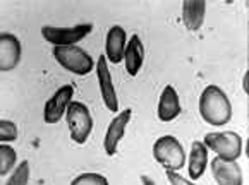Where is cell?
Segmentation results:
<instances>
[{"mask_svg": "<svg viewBox=\"0 0 249 185\" xmlns=\"http://www.w3.org/2000/svg\"><path fill=\"white\" fill-rule=\"evenodd\" d=\"M199 113L206 123L215 125V127L231 122L232 105L225 91L215 84L206 86L199 96Z\"/></svg>", "mask_w": 249, "mask_h": 185, "instance_id": "cell-1", "label": "cell"}, {"mask_svg": "<svg viewBox=\"0 0 249 185\" xmlns=\"http://www.w3.org/2000/svg\"><path fill=\"white\" fill-rule=\"evenodd\" d=\"M153 156L167 171L182 170V167L186 165L184 148L179 139H176L174 135H163L157 139L153 146Z\"/></svg>", "mask_w": 249, "mask_h": 185, "instance_id": "cell-2", "label": "cell"}, {"mask_svg": "<svg viewBox=\"0 0 249 185\" xmlns=\"http://www.w3.org/2000/svg\"><path fill=\"white\" fill-rule=\"evenodd\" d=\"M203 144L213 152H216L220 160L225 161H237L242 152V137L232 131L206 134Z\"/></svg>", "mask_w": 249, "mask_h": 185, "instance_id": "cell-3", "label": "cell"}, {"mask_svg": "<svg viewBox=\"0 0 249 185\" xmlns=\"http://www.w3.org/2000/svg\"><path fill=\"white\" fill-rule=\"evenodd\" d=\"M53 58L64 69L76 76H86L95 69L93 58L79 47H55Z\"/></svg>", "mask_w": 249, "mask_h": 185, "instance_id": "cell-4", "label": "cell"}, {"mask_svg": "<svg viewBox=\"0 0 249 185\" xmlns=\"http://www.w3.org/2000/svg\"><path fill=\"white\" fill-rule=\"evenodd\" d=\"M93 31V24L69 26V28H57V26H43L41 28V36L52 43L53 47H74L77 41L85 40Z\"/></svg>", "mask_w": 249, "mask_h": 185, "instance_id": "cell-5", "label": "cell"}, {"mask_svg": "<svg viewBox=\"0 0 249 185\" xmlns=\"http://www.w3.org/2000/svg\"><path fill=\"white\" fill-rule=\"evenodd\" d=\"M67 125H69L71 137L77 144H85L93 131V118L88 106L81 101H72L67 108Z\"/></svg>", "mask_w": 249, "mask_h": 185, "instance_id": "cell-6", "label": "cell"}, {"mask_svg": "<svg viewBox=\"0 0 249 185\" xmlns=\"http://www.w3.org/2000/svg\"><path fill=\"white\" fill-rule=\"evenodd\" d=\"M72 96H74V87L71 84L59 87L55 91V95L52 96L47 101L43 108V120L45 123H57L60 118L64 117V113H67V108L72 103Z\"/></svg>", "mask_w": 249, "mask_h": 185, "instance_id": "cell-7", "label": "cell"}, {"mask_svg": "<svg viewBox=\"0 0 249 185\" xmlns=\"http://www.w3.org/2000/svg\"><path fill=\"white\" fill-rule=\"evenodd\" d=\"M107 62L108 60H107L105 55L98 57V64H96V77H98L100 93H102V100H103V103H105L107 110H110V112H117L119 100H117L114 81H112V74H110L108 64H107Z\"/></svg>", "mask_w": 249, "mask_h": 185, "instance_id": "cell-8", "label": "cell"}, {"mask_svg": "<svg viewBox=\"0 0 249 185\" xmlns=\"http://www.w3.org/2000/svg\"><path fill=\"white\" fill-rule=\"evenodd\" d=\"M131 117H132V110L125 108L110 122L108 129H107L105 139H103V149H105L107 156H115L117 146H119V142L122 141V137H124Z\"/></svg>", "mask_w": 249, "mask_h": 185, "instance_id": "cell-9", "label": "cell"}, {"mask_svg": "<svg viewBox=\"0 0 249 185\" xmlns=\"http://www.w3.org/2000/svg\"><path fill=\"white\" fill-rule=\"evenodd\" d=\"M210 167H212L213 178L218 185H242L244 182L242 170L237 161H225L216 156L212 160Z\"/></svg>", "mask_w": 249, "mask_h": 185, "instance_id": "cell-10", "label": "cell"}, {"mask_svg": "<svg viewBox=\"0 0 249 185\" xmlns=\"http://www.w3.org/2000/svg\"><path fill=\"white\" fill-rule=\"evenodd\" d=\"M21 60V41L11 33L0 34V70L9 72Z\"/></svg>", "mask_w": 249, "mask_h": 185, "instance_id": "cell-11", "label": "cell"}, {"mask_svg": "<svg viewBox=\"0 0 249 185\" xmlns=\"http://www.w3.org/2000/svg\"><path fill=\"white\" fill-rule=\"evenodd\" d=\"M125 29L122 26H112L107 33L105 57L110 64H121L125 51Z\"/></svg>", "mask_w": 249, "mask_h": 185, "instance_id": "cell-12", "label": "cell"}, {"mask_svg": "<svg viewBox=\"0 0 249 185\" xmlns=\"http://www.w3.org/2000/svg\"><path fill=\"white\" fill-rule=\"evenodd\" d=\"M180 112H182V106H180V100L176 87L165 86L160 95V100H158V118L161 122H172L174 118L180 115Z\"/></svg>", "mask_w": 249, "mask_h": 185, "instance_id": "cell-13", "label": "cell"}, {"mask_svg": "<svg viewBox=\"0 0 249 185\" xmlns=\"http://www.w3.org/2000/svg\"><path fill=\"white\" fill-rule=\"evenodd\" d=\"M144 60V47L143 41L138 34H132L129 38L127 45H125L124 51V62H125V70H127L131 76H138L143 67Z\"/></svg>", "mask_w": 249, "mask_h": 185, "instance_id": "cell-14", "label": "cell"}, {"mask_svg": "<svg viewBox=\"0 0 249 185\" xmlns=\"http://www.w3.org/2000/svg\"><path fill=\"white\" fill-rule=\"evenodd\" d=\"M205 0H186L182 4V22L189 31H198L205 22Z\"/></svg>", "mask_w": 249, "mask_h": 185, "instance_id": "cell-15", "label": "cell"}, {"mask_svg": "<svg viewBox=\"0 0 249 185\" xmlns=\"http://www.w3.org/2000/svg\"><path fill=\"white\" fill-rule=\"evenodd\" d=\"M208 165V148L201 141H195L189 152V177L191 180H198L203 177Z\"/></svg>", "mask_w": 249, "mask_h": 185, "instance_id": "cell-16", "label": "cell"}, {"mask_svg": "<svg viewBox=\"0 0 249 185\" xmlns=\"http://www.w3.org/2000/svg\"><path fill=\"white\" fill-rule=\"evenodd\" d=\"M16 160H18V152L14 148L7 144L0 146V175H7L14 168Z\"/></svg>", "mask_w": 249, "mask_h": 185, "instance_id": "cell-17", "label": "cell"}, {"mask_svg": "<svg viewBox=\"0 0 249 185\" xmlns=\"http://www.w3.org/2000/svg\"><path fill=\"white\" fill-rule=\"evenodd\" d=\"M30 171H31L30 163L28 161H21L5 185H28V182H30Z\"/></svg>", "mask_w": 249, "mask_h": 185, "instance_id": "cell-18", "label": "cell"}, {"mask_svg": "<svg viewBox=\"0 0 249 185\" xmlns=\"http://www.w3.org/2000/svg\"><path fill=\"white\" fill-rule=\"evenodd\" d=\"M18 139V125L11 120H2L0 122V142H12Z\"/></svg>", "mask_w": 249, "mask_h": 185, "instance_id": "cell-19", "label": "cell"}, {"mask_svg": "<svg viewBox=\"0 0 249 185\" xmlns=\"http://www.w3.org/2000/svg\"><path fill=\"white\" fill-rule=\"evenodd\" d=\"M71 185H108V180L98 173H83L74 178Z\"/></svg>", "mask_w": 249, "mask_h": 185, "instance_id": "cell-20", "label": "cell"}, {"mask_svg": "<svg viewBox=\"0 0 249 185\" xmlns=\"http://www.w3.org/2000/svg\"><path fill=\"white\" fill-rule=\"evenodd\" d=\"M167 178H169L170 185H195L191 180L184 178L182 175L176 173V171H167Z\"/></svg>", "mask_w": 249, "mask_h": 185, "instance_id": "cell-21", "label": "cell"}, {"mask_svg": "<svg viewBox=\"0 0 249 185\" xmlns=\"http://www.w3.org/2000/svg\"><path fill=\"white\" fill-rule=\"evenodd\" d=\"M141 182H143V185H157L153 178L146 177V175H143V177H141Z\"/></svg>", "mask_w": 249, "mask_h": 185, "instance_id": "cell-22", "label": "cell"}]
</instances>
